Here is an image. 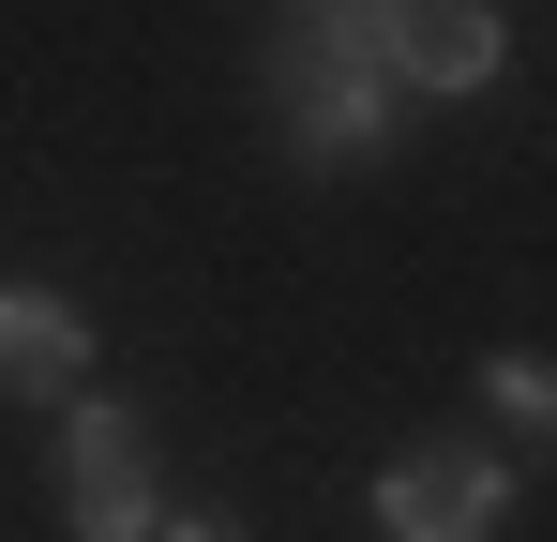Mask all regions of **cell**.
<instances>
[{
    "label": "cell",
    "mask_w": 557,
    "mask_h": 542,
    "mask_svg": "<svg viewBox=\"0 0 557 542\" xmlns=\"http://www.w3.org/2000/svg\"><path fill=\"white\" fill-rule=\"evenodd\" d=\"M376 61H392V90H482L497 76V0H392Z\"/></svg>",
    "instance_id": "obj_4"
},
{
    "label": "cell",
    "mask_w": 557,
    "mask_h": 542,
    "mask_svg": "<svg viewBox=\"0 0 557 542\" xmlns=\"http://www.w3.org/2000/svg\"><path fill=\"white\" fill-rule=\"evenodd\" d=\"M497 513H512V467L467 438H422L376 467V542H497Z\"/></svg>",
    "instance_id": "obj_3"
},
{
    "label": "cell",
    "mask_w": 557,
    "mask_h": 542,
    "mask_svg": "<svg viewBox=\"0 0 557 542\" xmlns=\"http://www.w3.org/2000/svg\"><path fill=\"white\" fill-rule=\"evenodd\" d=\"M166 542H242V528H226V513H166Z\"/></svg>",
    "instance_id": "obj_8"
},
{
    "label": "cell",
    "mask_w": 557,
    "mask_h": 542,
    "mask_svg": "<svg viewBox=\"0 0 557 542\" xmlns=\"http://www.w3.org/2000/svg\"><path fill=\"white\" fill-rule=\"evenodd\" d=\"M61 513H76V542L166 528V452H151L136 407H76V422H61Z\"/></svg>",
    "instance_id": "obj_2"
},
{
    "label": "cell",
    "mask_w": 557,
    "mask_h": 542,
    "mask_svg": "<svg viewBox=\"0 0 557 542\" xmlns=\"http://www.w3.org/2000/svg\"><path fill=\"white\" fill-rule=\"evenodd\" d=\"M286 30H332V46H376L392 0H286Z\"/></svg>",
    "instance_id": "obj_7"
},
{
    "label": "cell",
    "mask_w": 557,
    "mask_h": 542,
    "mask_svg": "<svg viewBox=\"0 0 557 542\" xmlns=\"http://www.w3.org/2000/svg\"><path fill=\"white\" fill-rule=\"evenodd\" d=\"M76 377H91V317H76V301H30V286H0V392L61 407Z\"/></svg>",
    "instance_id": "obj_5"
},
{
    "label": "cell",
    "mask_w": 557,
    "mask_h": 542,
    "mask_svg": "<svg viewBox=\"0 0 557 542\" xmlns=\"http://www.w3.org/2000/svg\"><path fill=\"white\" fill-rule=\"evenodd\" d=\"M272 121L301 167H362L392 136V61L376 46H332V30H272Z\"/></svg>",
    "instance_id": "obj_1"
},
{
    "label": "cell",
    "mask_w": 557,
    "mask_h": 542,
    "mask_svg": "<svg viewBox=\"0 0 557 542\" xmlns=\"http://www.w3.org/2000/svg\"><path fill=\"white\" fill-rule=\"evenodd\" d=\"M482 407H497L512 438H557V361L543 347H497V361H482Z\"/></svg>",
    "instance_id": "obj_6"
}]
</instances>
